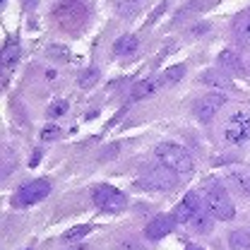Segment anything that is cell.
<instances>
[{
  "label": "cell",
  "mask_w": 250,
  "mask_h": 250,
  "mask_svg": "<svg viewBox=\"0 0 250 250\" xmlns=\"http://www.w3.org/2000/svg\"><path fill=\"white\" fill-rule=\"evenodd\" d=\"M154 156L159 159L161 166L186 176V173H192V156L188 154V149H183L181 145H173V142H161L156 145Z\"/></svg>",
  "instance_id": "cell-1"
},
{
  "label": "cell",
  "mask_w": 250,
  "mask_h": 250,
  "mask_svg": "<svg viewBox=\"0 0 250 250\" xmlns=\"http://www.w3.org/2000/svg\"><path fill=\"white\" fill-rule=\"evenodd\" d=\"M202 200H205L207 212H209L214 219L231 221V219L236 217V207H233V202H231V197H229L226 188L217 186V183L205 186V195H202Z\"/></svg>",
  "instance_id": "cell-2"
},
{
  "label": "cell",
  "mask_w": 250,
  "mask_h": 250,
  "mask_svg": "<svg viewBox=\"0 0 250 250\" xmlns=\"http://www.w3.org/2000/svg\"><path fill=\"white\" fill-rule=\"evenodd\" d=\"M53 17H56V22L61 24L62 29L75 31L87 22V7L80 0H62V2L56 5Z\"/></svg>",
  "instance_id": "cell-3"
},
{
  "label": "cell",
  "mask_w": 250,
  "mask_h": 250,
  "mask_svg": "<svg viewBox=\"0 0 250 250\" xmlns=\"http://www.w3.org/2000/svg\"><path fill=\"white\" fill-rule=\"evenodd\" d=\"M224 140L233 147H241L250 142V113L248 111H236L229 116L224 125Z\"/></svg>",
  "instance_id": "cell-4"
},
{
  "label": "cell",
  "mask_w": 250,
  "mask_h": 250,
  "mask_svg": "<svg viewBox=\"0 0 250 250\" xmlns=\"http://www.w3.org/2000/svg\"><path fill=\"white\" fill-rule=\"evenodd\" d=\"M92 200L94 205L99 209H104V212H121L127 205L125 195L121 190H116L113 186H96L92 190Z\"/></svg>",
  "instance_id": "cell-5"
},
{
  "label": "cell",
  "mask_w": 250,
  "mask_h": 250,
  "mask_svg": "<svg viewBox=\"0 0 250 250\" xmlns=\"http://www.w3.org/2000/svg\"><path fill=\"white\" fill-rule=\"evenodd\" d=\"M178 173L176 171H171V168H166V166H154V168H149L140 181H137V186L145 188V190H171V188L176 186V178Z\"/></svg>",
  "instance_id": "cell-6"
},
{
  "label": "cell",
  "mask_w": 250,
  "mask_h": 250,
  "mask_svg": "<svg viewBox=\"0 0 250 250\" xmlns=\"http://www.w3.org/2000/svg\"><path fill=\"white\" fill-rule=\"evenodd\" d=\"M224 106H226V94L209 92V94H205V96H200V99L192 104V113L197 116V121L209 123L219 113V108H224Z\"/></svg>",
  "instance_id": "cell-7"
},
{
  "label": "cell",
  "mask_w": 250,
  "mask_h": 250,
  "mask_svg": "<svg viewBox=\"0 0 250 250\" xmlns=\"http://www.w3.org/2000/svg\"><path fill=\"white\" fill-rule=\"evenodd\" d=\"M48 192H51V183H48L46 178H39V181H31V183L20 188L12 202H15L17 207H29V205L41 202L43 197H48Z\"/></svg>",
  "instance_id": "cell-8"
},
{
  "label": "cell",
  "mask_w": 250,
  "mask_h": 250,
  "mask_svg": "<svg viewBox=\"0 0 250 250\" xmlns=\"http://www.w3.org/2000/svg\"><path fill=\"white\" fill-rule=\"evenodd\" d=\"M200 209H205V200H200L197 192H188L183 202L173 209V219H176V224H190Z\"/></svg>",
  "instance_id": "cell-9"
},
{
  "label": "cell",
  "mask_w": 250,
  "mask_h": 250,
  "mask_svg": "<svg viewBox=\"0 0 250 250\" xmlns=\"http://www.w3.org/2000/svg\"><path fill=\"white\" fill-rule=\"evenodd\" d=\"M173 226H176L173 214H159V217H154L147 224L145 236H147L149 241H161V238H166V236L173 231Z\"/></svg>",
  "instance_id": "cell-10"
},
{
  "label": "cell",
  "mask_w": 250,
  "mask_h": 250,
  "mask_svg": "<svg viewBox=\"0 0 250 250\" xmlns=\"http://www.w3.org/2000/svg\"><path fill=\"white\" fill-rule=\"evenodd\" d=\"M233 36L241 46H250V10L241 12L233 22Z\"/></svg>",
  "instance_id": "cell-11"
},
{
  "label": "cell",
  "mask_w": 250,
  "mask_h": 250,
  "mask_svg": "<svg viewBox=\"0 0 250 250\" xmlns=\"http://www.w3.org/2000/svg\"><path fill=\"white\" fill-rule=\"evenodd\" d=\"M226 181L236 192H241L243 197H250V171H231Z\"/></svg>",
  "instance_id": "cell-12"
},
{
  "label": "cell",
  "mask_w": 250,
  "mask_h": 250,
  "mask_svg": "<svg viewBox=\"0 0 250 250\" xmlns=\"http://www.w3.org/2000/svg\"><path fill=\"white\" fill-rule=\"evenodd\" d=\"M217 62L221 67V72H238L243 67V61H241V56L236 51H221Z\"/></svg>",
  "instance_id": "cell-13"
},
{
  "label": "cell",
  "mask_w": 250,
  "mask_h": 250,
  "mask_svg": "<svg viewBox=\"0 0 250 250\" xmlns=\"http://www.w3.org/2000/svg\"><path fill=\"white\" fill-rule=\"evenodd\" d=\"M190 226H192V231H197V233H209L212 229H214V217L207 212V207L205 209H200L192 221H190Z\"/></svg>",
  "instance_id": "cell-14"
},
{
  "label": "cell",
  "mask_w": 250,
  "mask_h": 250,
  "mask_svg": "<svg viewBox=\"0 0 250 250\" xmlns=\"http://www.w3.org/2000/svg\"><path fill=\"white\" fill-rule=\"evenodd\" d=\"M200 80L205 84H209L212 89H231V82H229L226 72H219V70H209V72L200 75Z\"/></svg>",
  "instance_id": "cell-15"
},
{
  "label": "cell",
  "mask_w": 250,
  "mask_h": 250,
  "mask_svg": "<svg viewBox=\"0 0 250 250\" xmlns=\"http://www.w3.org/2000/svg\"><path fill=\"white\" fill-rule=\"evenodd\" d=\"M137 46H140V41H137L135 34H123V36L113 43V51H116L118 56H130V53L137 51Z\"/></svg>",
  "instance_id": "cell-16"
},
{
  "label": "cell",
  "mask_w": 250,
  "mask_h": 250,
  "mask_svg": "<svg viewBox=\"0 0 250 250\" xmlns=\"http://www.w3.org/2000/svg\"><path fill=\"white\" fill-rule=\"evenodd\" d=\"M156 89H159V80H142V82H137L135 89H132V101L145 99V96H152Z\"/></svg>",
  "instance_id": "cell-17"
},
{
  "label": "cell",
  "mask_w": 250,
  "mask_h": 250,
  "mask_svg": "<svg viewBox=\"0 0 250 250\" xmlns=\"http://www.w3.org/2000/svg\"><path fill=\"white\" fill-rule=\"evenodd\" d=\"M142 7V0H118V15L121 17H135Z\"/></svg>",
  "instance_id": "cell-18"
},
{
  "label": "cell",
  "mask_w": 250,
  "mask_h": 250,
  "mask_svg": "<svg viewBox=\"0 0 250 250\" xmlns=\"http://www.w3.org/2000/svg\"><path fill=\"white\" fill-rule=\"evenodd\" d=\"M229 243L233 250H250V233L248 231H233L229 236Z\"/></svg>",
  "instance_id": "cell-19"
},
{
  "label": "cell",
  "mask_w": 250,
  "mask_h": 250,
  "mask_svg": "<svg viewBox=\"0 0 250 250\" xmlns=\"http://www.w3.org/2000/svg\"><path fill=\"white\" fill-rule=\"evenodd\" d=\"M92 231V226L89 224H82V226H75V229H70V231H65L62 233V241H80L82 236H87Z\"/></svg>",
  "instance_id": "cell-20"
},
{
  "label": "cell",
  "mask_w": 250,
  "mask_h": 250,
  "mask_svg": "<svg viewBox=\"0 0 250 250\" xmlns=\"http://www.w3.org/2000/svg\"><path fill=\"white\" fill-rule=\"evenodd\" d=\"M183 72H186V65H173V67H168V70L164 72V82L173 84V82H178V80L183 77Z\"/></svg>",
  "instance_id": "cell-21"
},
{
  "label": "cell",
  "mask_w": 250,
  "mask_h": 250,
  "mask_svg": "<svg viewBox=\"0 0 250 250\" xmlns=\"http://www.w3.org/2000/svg\"><path fill=\"white\" fill-rule=\"evenodd\" d=\"M17 61H20V48H17V46H10V48L5 51V61H2L5 70H12V67L17 65Z\"/></svg>",
  "instance_id": "cell-22"
},
{
  "label": "cell",
  "mask_w": 250,
  "mask_h": 250,
  "mask_svg": "<svg viewBox=\"0 0 250 250\" xmlns=\"http://www.w3.org/2000/svg\"><path fill=\"white\" fill-rule=\"evenodd\" d=\"M48 118H58V116H65L67 113V101H53L51 106H48Z\"/></svg>",
  "instance_id": "cell-23"
},
{
  "label": "cell",
  "mask_w": 250,
  "mask_h": 250,
  "mask_svg": "<svg viewBox=\"0 0 250 250\" xmlns=\"http://www.w3.org/2000/svg\"><path fill=\"white\" fill-rule=\"evenodd\" d=\"M96 80H99V70H96V67H89V70L80 77V87H89V84H94Z\"/></svg>",
  "instance_id": "cell-24"
},
{
  "label": "cell",
  "mask_w": 250,
  "mask_h": 250,
  "mask_svg": "<svg viewBox=\"0 0 250 250\" xmlns=\"http://www.w3.org/2000/svg\"><path fill=\"white\" fill-rule=\"evenodd\" d=\"M58 135H61V127H58V125H46V127H43V132H41V140H46V142H48V140H56Z\"/></svg>",
  "instance_id": "cell-25"
},
{
  "label": "cell",
  "mask_w": 250,
  "mask_h": 250,
  "mask_svg": "<svg viewBox=\"0 0 250 250\" xmlns=\"http://www.w3.org/2000/svg\"><path fill=\"white\" fill-rule=\"evenodd\" d=\"M22 5H24V10H34L39 5V0H22Z\"/></svg>",
  "instance_id": "cell-26"
},
{
  "label": "cell",
  "mask_w": 250,
  "mask_h": 250,
  "mask_svg": "<svg viewBox=\"0 0 250 250\" xmlns=\"http://www.w3.org/2000/svg\"><path fill=\"white\" fill-rule=\"evenodd\" d=\"M186 250H205V248H200V246H188Z\"/></svg>",
  "instance_id": "cell-27"
},
{
  "label": "cell",
  "mask_w": 250,
  "mask_h": 250,
  "mask_svg": "<svg viewBox=\"0 0 250 250\" xmlns=\"http://www.w3.org/2000/svg\"><path fill=\"white\" fill-rule=\"evenodd\" d=\"M75 250H87V246H80V248H75Z\"/></svg>",
  "instance_id": "cell-28"
},
{
  "label": "cell",
  "mask_w": 250,
  "mask_h": 250,
  "mask_svg": "<svg viewBox=\"0 0 250 250\" xmlns=\"http://www.w3.org/2000/svg\"><path fill=\"white\" fill-rule=\"evenodd\" d=\"M2 2H5V0H0V5H2Z\"/></svg>",
  "instance_id": "cell-29"
},
{
  "label": "cell",
  "mask_w": 250,
  "mask_h": 250,
  "mask_svg": "<svg viewBox=\"0 0 250 250\" xmlns=\"http://www.w3.org/2000/svg\"><path fill=\"white\" fill-rule=\"evenodd\" d=\"M248 65H250V58H248Z\"/></svg>",
  "instance_id": "cell-30"
}]
</instances>
